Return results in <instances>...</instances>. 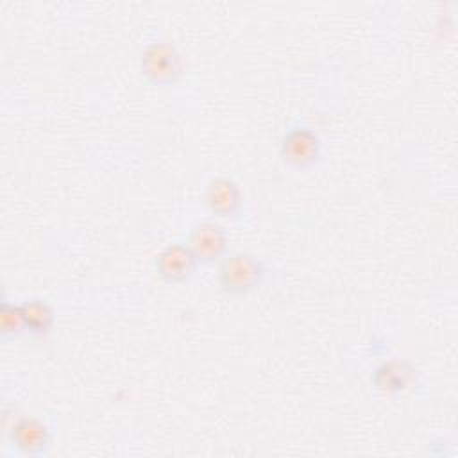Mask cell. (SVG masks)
I'll return each instance as SVG.
<instances>
[{
  "label": "cell",
  "mask_w": 458,
  "mask_h": 458,
  "mask_svg": "<svg viewBox=\"0 0 458 458\" xmlns=\"http://www.w3.org/2000/svg\"><path fill=\"white\" fill-rule=\"evenodd\" d=\"M265 277L263 263L250 252H231L220 259L218 286L224 293L240 295L254 290Z\"/></svg>",
  "instance_id": "6da1fadb"
},
{
  "label": "cell",
  "mask_w": 458,
  "mask_h": 458,
  "mask_svg": "<svg viewBox=\"0 0 458 458\" xmlns=\"http://www.w3.org/2000/svg\"><path fill=\"white\" fill-rule=\"evenodd\" d=\"M141 73L156 86L174 84L182 72V59L175 45L156 39L145 47L140 59Z\"/></svg>",
  "instance_id": "7a4b0ae2"
},
{
  "label": "cell",
  "mask_w": 458,
  "mask_h": 458,
  "mask_svg": "<svg viewBox=\"0 0 458 458\" xmlns=\"http://www.w3.org/2000/svg\"><path fill=\"white\" fill-rule=\"evenodd\" d=\"M227 233L216 220H200L191 225L186 245L199 263H213L227 252Z\"/></svg>",
  "instance_id": "3957f363"
},
{
  "label": "cell",
  "mask_w": 458,
  "mask_h": 458,
  "mask_svg": "<svg viewBox=\"0 0 458 458\" xmlns=\"http://www.w3.org/2000/svg\"><path fill=\"white\" fill-rule=\"evenodd\" d=\"M320 138L304 125L292 127L281 140V157L293 168H310L320 157Z\"/></svg>",
  "instance_id": "277c9868"
},
{
  "label": "cell",
  "mask_w": 458,
  "mask_h": 458,
  "mask_svg": "<svg viewBox=\"0 0 458 458\" xmlns=\"http://www.w3.org/2000/svg\"><path fill=\"white\" fill-rule=\"evenodd\" d=\"M197 258L186 243H170L156 256V270L168 283L188 281L195 268Z\"/></svg>",
  "instance_id": "5b68a950"
},
{
  "label": "cell",
  "mask_w": 458,
  "mask_h": 458,
  "mask_svg": "<svg viewBox=\"0 0 458 458\" xmlns=\"http://www.w3.org/2000/svg\"><path fill=\"white\" fill-rule=\"evenodd\" d=\"M11 442L21 453L36 456L45 453L50 444L48 426L36 417H21L11 428Z\"/></svg>",
  "instance_id": "8992f818"
},
{
  "label": "cell",
  "mask_w": 458,
  "mask_h": 458,
  "mask_svg": "<svg viewBox=\"0 0 458 458\" xmlns=\"http://www.w3.org/2000/svg\"><path fill=\"white\" fill-rule=\"evenodd\" d=\"M206 206L216 216H234L242 208V191L229 177H215L206 186Z\"/></svg>",
  "instance_id": "52a82bcc"
},
{
  "label": "cell",
  "mask_w": 458,
  "mask_h": 458,
  "mask_svg": "<svg viewBox=\"0 0 458 458\" xmlns=\"http://www.w3.org/2000/svg\"><path fill=\"white\" fill-rule=\"evenodd\" d=\"M21 304L25 327L30 335H47L54 326V310L43 299H27Z\"/></svg>",
  "instance_id": "ba28073f"
},
{
  "label": "cell",
  "mask_w": 458,
  "mask_h": 458,
  "mask_svg": "<svg viewBox=\"0 0 458 458\" xmlns=\"http://www.w3.org/2000/svg\"><path fill=\"white\" fill-rule=\"evenodd\" d=\"M413 377V369L404 361H386L374 370L372 381L377 388L395 392L403 390Z\"/></svg>",
  "instance_id": "9c48e42d"
},
{
  "label": "cell",
  "mask_w": 458,
  "mask_h": 458,
  "mask_svg": "<svg viewBox=\"0 0 458 458\" xmlns=\"http://www.w3.org/2000/svg\"><path fill=\"white\" fill-rule=\"evenodd\" d=\"M0 331L5 338H14L27 331L21 304L4 299L0 306Z\"/></svg>",
  "instance_id": "30bf717a"
}]
</instances>
